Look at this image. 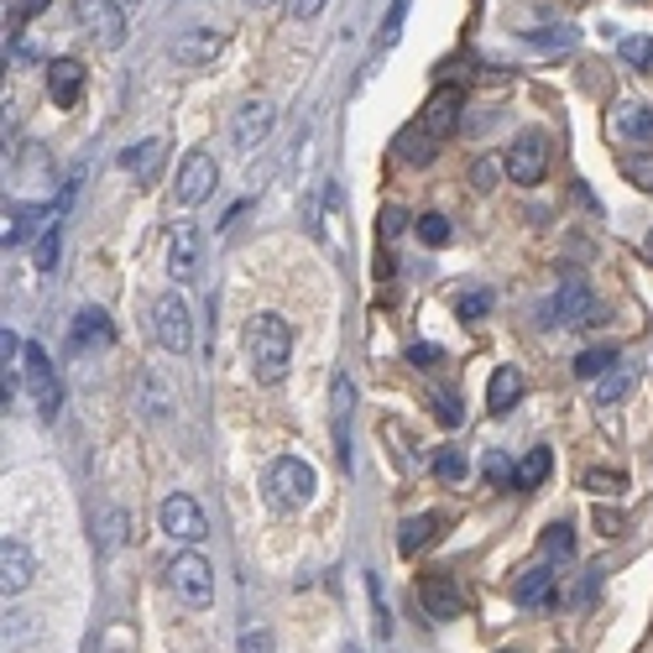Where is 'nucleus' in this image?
Listing matches in <instances>:
<instances>
[{
  "mask_svg": "<svg viewBox=\"0 0 653 653\" xmlns=\"http://www.w3.org/2000/svg\"><path fill=\"white\" fill-rule=\"evenodd\" d=\"M246 356H251L257 382H282V376H288V361H293V330H288L278 314L246 319Z\"/></svg>",
  "mask_w": 653,
  "mask_h": 653,
  "instance_id": "obj_1",
  "label": "nucleus"
},
{
  "mask_svg": "<svg viewBox=\"0 0 653 653\" xmlns=\"http://www.w3.org/2000/svg\"><path fill=\"white\" fill-rule=\"evenodd\" d=\"M168 586H173V596H179L189 612H204V607L215 601V570H210V559L194 555V549L168 565Z\"/></svg>",
  "mask_w": 653,
  "mask_h": 653,
  "instance_id": "obj_2",
  "label": "nucleus"
},
{
  "mask_svg": "<svg viewBox=\"0 0 653 653\" xmlns=\"http://www.w3.org/2000/svg\"><path fill=\"white\" fill-rule=\"evenodd\" d=\"M314 486H319L314 465H303L298 456L272 460V471H267V492H272L278 507H309V502H314Z\"/></svg>",
  "mask_w": 653,
  "mask_h": 653,
  "instance_id": "obj_3",
  "label": "nucleus"
},
{
  "mask_svg": "<svg viewBox=\"0 0 653 653\" xmlns=\"http://www.w3.org/2000/svg\"><path fill=\"white\" fill-rule=\"evenodd\" d=\"M152 335H158V345L173 351V356H183V351L194 345V314H189V303H183L179 293H162L158 303H152Z\"/></svg>",
  "mask_w": 653,
  "mask_h": 653,
  "instance_id": "obj_4",
  "label": "nucleus"
},
{
  "mask_svg": "<svg viewBox=\"0 0 653 653\" xmlns=\"http://www.w3.org/2000/svg\"><path fill=\"white\" fill-rule=\"evenodd\" d=\"M596 319V293L586 278H565L555 288V298L544 303V324H565V330H575V324H591Z\"/></svg>",
  "mask_w": 653,
  "mask_h": 653,
  "instance_id": "obj_5",
  "label": "nucleus"
},
{
  "mask_svg": "<svg viewBox=\"0 0 653 653\" xmlns=\"http://www.w3.org/2000/svg\"><path fill=\"white\" fill-rule=\"evenodd\" d=\"M21 372H26V387H32V397H38V414L42 418H58L63 382H58V372H53V361H47V351H42V345H26Z\"/></svg>",
  "mask_w": 653,
  "mask_h": 653,
  "instance_id": "obj_6",
  "label": "nucleus"
},
{
  "mask_svg": "<svg viewBox=\"0 0 653 653\" xmlns=\"http://www.w3.org/2000/svg\"><path fill=\"white\" fill-rule=\"evenodd\" d=\"M74 17L99 47H120L126 42V17L116 0H74Z\"/></svg>",
  "mask_w": 653,
  "mask_h": 653,
  "instance_id": "obj_7",
  "label": "nucleus"
},
{
  "mask_svg": "<svg viewBox=\"0 0 653 653\" xmlns=\"http://www.w3.org/2000/svg\"><path fill=\"white\" fill-rule=\"evenodd\" d=\"M502 168H507V179L523 183V189H534L544 173H549V141L538 137V131H528V137L513 141V152L502 158Z\"/></svg>",
  "mask_w": 653,
  "mask_h": 653,
  "instance_id": "obj_8",
  "label": "nucleus"
},
{
  "mask_svg": "<svg viewBox=\"0 0 653 653\" xmlns=\"http://www.w3.org/2000/svg\"><path fill=\"white\" fill-rule=\"evenodd\" d=\"M215 183H220V168L210 152H189V158L179 162V204L183 210H199L204 199L215 194Z\"/></svg>",
  "mask_w": 653,
  "mask_h": 653,
  "instance_id": "obj_9",
  "label": "nucleus"
},
{
  "mask_svg": "<svg viewBox=\"0 0 653 653\" xmlns=\"http://www.w3.org/2000/svg\"><path fill=\"white\" fill-rule=\"evenodd\" d=\"M158 523H162V534L179 538V544H199V538L210 534V523H204V513H199V502H194V496H183V492L162 502Z\"/></svg>",
  "mask_w": 653,
  "mask_h": 653,
  "instance_id": "obj_10",
  "label": "nucleus"
},
{
  "mask_svg": "<svg viewBox=\"0 0 653 653\" xmlns=\"http://www.w3.org/2000/svg\"><path fill=\"white\" fill-rule=\"evenodd\" d=\"M220 53H225V32H220V26H189V32H179V42H173V58H179L183 68H204V63H215Z\"/></svg>",
  "mask_w": 653,
  "mask_h": 653,
  "instance_id": "obj_11",
  "label": "nucleus"
},
{
  "mask_svg": "<svg viewBox=\"0 0 653 653\" xmlns=\"http://www.w3.org/2000/svg\"><path fill=\"white\" fill-rule=\"evenodd\" d=\"M278 126V110L267 105V99H246L236 110V126H231V137H236L240 152H251V147H261L267 141V131Z\"/></svg>",
  "mask_w": 653,
  "mask_h": 653,
  "instance_id": "obj_12",
  "label": "nucleus"
},
{
  "mask_svg": "<svg viewBox=\"0 0 653 653\" xmlns=\"http://www.w3.org/2000/svg\"><path fill=\"white\" fill-rule=\"evenodd\" d=\"M460 105H465V89L460 84H439L435 95H429V110H424V131L429 137H450L460 126Z\"/></svg>",
  "mask_w": 653,
  "mask_h": 653,
  "instance_id": "obj_13",
  "label": "nucleus"
},
{
  "mask_svg": "<svg viewBox=\"0 0 653 653\" xmlns=\"http://www.w3.org/2000/svg\"><path fill=\"white\" fill-rule=\"evenodd\" d=\"M32 570H38L32 549H26L21 538H6V544H0V591H6V596H21L26 586H32Z\"/></svg>",
  "mask_w": 653,
  "mask_h": 653,
  "instance_id": "obj_14",
  "label": "nucleus"
},
{
  "mask_svg": "<svg viewBox=\"0 0 653 653\" xmlns=\"http://www.w3.org/2000/svg\"><path fill=\"white\" fill-rule=\"evenodd\" d=\"M418 601H424L429 617H439V622H456V617L465 612V596H460L445 575H424V580H418Z\"/></svg>",
  "mask_w": 653,
  "mask_h": 653,
  "instance_id": "obj_15",
  "label": "nucleus"
},
{
  "mask_svg": "<svg viewBox=\"0 0 653 653\" xmlns=\"http://www.w3.org/2000/svg\"><path fill=\"white\" fill-rule=\"evenodd\" d=\"M162 162H168V147H162V141H137V147L120 152V168H126L141 189H152V183L162 179Z\"/></svg>",
  "mask_w": 653,
  "mask_h": 653,
  "instance_id": "obj_16",
  "label": "nucleus"
},
{
  "mask_svg": "<svg viewBox=\"0 0 653 653\" xmlns=\"http://www.w3.org/2000/svg\"><path fill=\"white\" fill-rule=\"evenodd\" d=\"M47 95H53V105L58 110H74L84 99V63L79 58H58L53 68H47Z\"/></svg>",
  "mask_w": 653,
  "mask_h": 653,
  "instance_id": "obj_17",
  "label": "nucleus"
},
{
  "mask_svg": "<svg viewBox=\"0 0 653 653\" xmlns=\"http://www.w3.org/2000/svg\"><path fill=\"white\" fill-rule=\"evenodd\" d=\"M199 257H204V246H199V231H194V225H179V231H173V251H168V267H173V278H179V282H194V278H199Z\"/></svg>",
  "mask_w": 653,
  "mask_h": 653,
  "instance_id": "obj_18",
  "label": "nucleus"
},
{
  "mask_svg": "<svg viewBox=\"0 0 653 653\" xmlns=\"http://www.w3.org/2000/svg\"><path fill=\"white\" fill-rule=\"evenodd\" d=\"M555 586H559L555 565H534V570L513 586V601H523V607H544V601H555Z\"/></svg>",
  "mask_w": 653,
  "mask_h": 653,
  "instance_id": "obj_19",
  "label": "nucleus"
},
{
  "mask_svg": "<svg viewBox=\"0 0 653 653\" xmlns=\"http://www.w3.org/2000/svg\"><path fill=\"white\" fill-rule=\"evenodd\" d=\"M439 528H445V517H439V513H418V517H408V523H403V534H397V549L414 559L418 549H424V544H435Z\"/></svg>",
  "mask_w": 653,
  "mask_h": 653,
  "instance_id": "obj_20",
  "label": "nucleus"
},
{
  "mask_svg": "<svg viewBox=\"0 0 653 653\" xmlns=\"http://www.w3.org/2000/svg\"><path fill=\"white\" fill-rule=\"evenodd\" d=\"M110 340H116V330H110V314H105V309H84V314L74 319V351L110 345Z\"/></svg>",
  "mask_w": 653,
  "mask_h": 653,
  "instance_id": "obj_21",
  "label": "nucleus"
},
{
  "mask_svg": "<svg viewBox=\"0 0 653 653\" xmlns=\"http://www.w3.org/2000/svg\"><path fill=\"white\" fill-rule=\"evenodd\" d=\"M517 397H523V372H517V366H496L492 382H486V403H492V414H507Z\"/></svg>",
  "mask_w": 653,
  "mask_h": 653,
  "instance_id": "obj_22",
  "label": "nucleus"
},
{
  "mask_svg": "<svg viewBox=\"0 0 653 653\" xmlns=\"http://www.w3.org/2000/svg\"><path fill=\"white\" fill-rule=\"evenodd\" d=\"M628 387H633V366H622V361H617L612 372H601V376H596L591 403H617V397L628 393Z\"/></svg>",
  "mask_w": 653,
  "mask_h": 653,
  "instance_id": "obj_23",
  "label": "nucleus"
},
{
  "mask_svg": "<svg viewBox=\"0 0 653 653\" xmlns=\"http://www.w3.org/2000/svg\"><path fill=\"white\" fill-rule=\"evenodd\" d=\"M617 131L633 141H653V110L649 105H622L617 110Z\"/></svg>",
  "mask_w": 653,
  "mask_h": 653,
  "instance_id": "obj_24",
  "label": "nucleus"
},
{
  "mask_svg": "<svg viewBox=\"0 0 653 653\" xmlns=\"http://www.w3.org/2000/svg\"><path fill=\"white\" fill-rule=\"evenodd\" d=\"M549 465H555V456H549V445H538V450H528V456H523V465H517V486H544V475H549Z\"/></svg>",
  "mask_w": 653,
  "mask_h": 653,
  "instance_id": "obj_25",
  "label": "nucleus"
},
{
  "mask_svg": "<svg viewBox=\"0 0 653 653\" xmlns=\"http://www.w3.org/2000/svg\"><path fill=\"white\" fill-rule=\"evenodd\" d=\"M612 366H617L612 345H596V351H580V356H575V376H586V382H596V376L612 372Z\"/></svg>",
  "mask_w": 653,
  "mask_h": 653,
  "instance_id": "obj_26",
  "label": "nucleus"
},
{
  "mask_svg": "<svg viewBox=\"0 0 653 653\" xmlns=\"http://www.w3.org/2000/svg\"><path fill=\"white\" fill-rule=\"evenodd\" d=\"M58 251H63L58 225H42V231H38V251H32V261H38V272H53V267H58Z\"/></svg>",
  "mask_w": 653,
  "mask_h": 653,
  "instance_id": "obj_27",
  "label": "nucleus"
},
{
  "mask_svg": "<svg viewBox=\"0 0 653 653\" xmlns=\"http://www.w3.org/2000/svg\"><path fill=\"white\" fill-rule=\"evenodd\" d=\"M538 544H544V555L570 559V555H575V534H570V523H549V528H544V538H538Z\"/></svg>",
  "mask_w": 653,
  "mask_h": 653,
  "instance_id": "obj_28",
  "label": "nucleus"
},
{
  "mask_svg": "<svg viewBox=\"0 0 653 653\" xmlns=\"http://www.w3.org/2000/svg\"><path fill=\"white\" fill-rule=\"evenodd\" d=\"M414 231H418V240H424V246H450V220L445 215H418L414 220Z\"/></svg>",
  "mask_w": 653,
  "mask_h": 653,
  "instance_id": "obj_29",
  "label": "nucleus"
},
{
  "mask_svg": "<svg viewBox=\"0 0 653 653\" xmlns=\"http://www.w3.org/2000/svg\"><path fill=\"white\" fill-rule=\"evenodd\" d=\"M580 486H586L591 496H617L622 486H628V475L622 471H586L580 475Z\"/></svg>",
  "mask_w": 653,
  "mask_h": 653,
  "instance_id": "obj_30",
  "label": "nucleus"
},
{
  "mask_svg": "<svg viewBox=\"0 0 653 653\" xmlns=\"http://www.w3.org/2000/svg\"><path fill=\"white\" fill-rule=\"evenodd\" d=\"M32 220H38V210L17 204V210L6 215V246H21V240H32Z\"/></svg>",
  "mask_w": 653,
  "mask_h": 653,
  "instance_id": "obj_31",
  "label": "nucleus"
},
{
  "mask_svg": "<svg viewBox=\"0 0 653 653\" xmlns=\"http://www.w3.org/2000/svg\"><path fill=\"white\" fill-rule=\"evenodd\" d=\"M456 314L465 319V324H471V319H486V314H492V293H486V288H475V293H460V298H456Z\"/></svg>",
  "mask_w": 653,
  "mask_h": 653,
  "instance_id": "obj_32",
  "label": "nucleus"
},
{
  "mask_svg": "<svg viewBox=\"0 0 653 653\" xmlns=\"http://www.w3.org/2000/svg\"><path fill=\"white\" fill-rule=\"evenodd\" d=\"M141 403H147V414H152V418L168 414V387H162V382H158L152 372L141 376Z\"/></svg>",
  "mask_w": 653,
  "mask_h": 653,
  "instance_id": "obj_33",
  "label": "nucleus"
},
{
  "mask_svg": "<svg viewBox=\"0 0 653 653\" xmlns=\"http://www.w3.org/2000/svg\"><path fill=\"white\" fill-rule=\"evenodd\" d=\"M622 63H633V68H653V42L649 38H622Z\"/></svg>",
  "mask_w": 653,
  "mask_h": 653,
  "instance_id": "obj_34",
  "label": "nucleus"
},
{
  "mask_svg": "<svg viewBox=\"0 0 653 653\" xmlns=\"http://www.w3.org/2000/svg\"><path fill=\"white\" fill-rule=\"evenodd\" d=\"M622 173L638 183V189H649L653 194V152H638V158H622Z\"/></svg>",
  "mask_w": 653,
  "mask_h": 653,
  "instance_id": "obj_35",
  "label": "nucleus"
},
{
  "mask_svg": "<svg viewBox=\"0 0 653 653\" xmlns=\"http://www.w3.org/2000/svg\"><path fill=\"white\" fill-rule=\"evenodd\" d=\"M418 131H424V120H418V126H408V131L397 137V152H403V158H408V162H429V158H435V152H429V147L418 141Z\"/></svg>",
  "mask_w": 653,
  "mask_h": 653,
  "instance_id": "obj_36",
  "label": "nucleus"
},
{
  "mask_svg": "<svg viewBox=\"0 0 653 653\" xmlns=\"http://www.w3.org/2000/svg\"><path fill=\"white\" fill-rule=\"evenodd\" d=\"M435 475H439V481H465V456H460V450H439V456H435Z\"/></svg>",
  "mask_w": 653,
  "mask_h": 653,
  "instance_id": "obj_37",
  "label": "nucleus"
},
{
  "mask_svg": "<svg viewBox=\"0 0 653 653\" xmlns=\"http://www.w3.org/2000/svg\"><path fill=\"white\" fill-rule=\"evenodd\" d=\"M486 481H492V486H513V481H517L513 460L502 456V450H492V456H486Z\"/></svg>",
  "mask_w": 653,
  "mask_h": 653,
  "instance_id": "obj_38",
  "label": "nucleus"
},
{
  "mask_svg": "<svg viewBox=\"0 0 653 653\" xmlns=\"http://www.w3.org/2000/svg\"><path fill=\"white\" fill-rule=\"evenodd\" d=\"M435 418L445 424V429H456L460 418H465V408H460V397H456V393H439V397H435Z\"/></svg>",
  "mask_w": 653,
  "mask_h": 653,
  "instance_id": "obj_39",
  "label": "nucleus"
},
{
  "mask_svg": "<svg viewBox=\"0 0 653 653\" xmlns=\"http://www.w3.org/2000/svg\"><path fill=\"white\" fill-rule=\"evenodd\" d=\"M403 17H408V0H393V11H387V26H382V38H376V53L397 42V26H403Z\"/></svg>",
  "mask_w": 653,
  "mask_h": 653,
  "instance_id": "obj_40",
  "label": "nucleus"
},
{
  "mask_svg": "<svg viewBox=\"0 0 653 653\" xmlns=\"http://www.w3.org/2000/svg\"><path fill=\"white\" fill-rule=\"evenodd\" d=\"M502 173H507V168H496L492 158H481V162H475V189H492Z\"/></svg>",
  "mask_w": 653,
  "mask_h": 653,
  "instance_id": "obj_41",
  "label": "nucleus"
},
{
  "mask_svg": "<svg viewBox=\"0 0 653 653\" xmlns=\"http://www.w3.org/2000/svg\"><path fill=\"white\" fill-rule=\"evenodd\" d=\"M403 225H408V215H403V210H382V220H376V231H382L387 240H393Z\"/></svg>",
  "mask_w": 653,
  "mask_h": 653,
  "instance_id": "obj_42",
  "label": "nucleus"
},
{
  "mask_svg": "<svg viewBox=\"0 0 653 653\" xmlns=\"http://www.w3.org/2000/svg\"><path fill=\"white\" fill-rule=\"evenodd\" d=\"M324 11V0H288V17L293 21H314Z\"/></svg>",
  "mask_w": 653,
  "mask_h": 653,
  "instance_id": "obj_43",
  "label": "nucleus"
},
{
  "mask_svg": "<svg viewBox=\"0 0 653 653\" xmlns=\"http://www.w3.org/2000/svg\"><path fill=\"white\" fill-rule=\"evenodd\" d=\"M408 361H414V366H439V361H445V351H439V345H414V351H408Z\"/></svg>",
  "mask_w": 653,
  "mask_h": 653,
  "instance_id": "obj_44",
  "label": "nucleus"
},
{
  "mask_svg": "<svg viewBox=\"0 0 653 653\" xmlns=\"http://www.w3.org/2000/svg\"><path fill=\"white\" fill-rule=\"evenodd\" d=\"M351 397H356V393H351V382H345V376H335V424L351 414Z\"/></svg>",
  "mask_w": 653,
  "mask_h": 653,
  "instance_id": "obj_45",
  "label": "nucleus"
},
{
  "mask_svg": "<svg viewBox=\"0 0 653 653\" xmlns=\"http://www.w3.org/2000/svg\"><path fill=\"white\" fill-rule=\"evenodd\" d=\"M596 591H601V570H591L586 580H580V586H575V607H586Z\"/></svg>",
  "mask_w": 653,
  "mask_h": 653,
  "instance_id": "obj_46",
  "label": "nucleus"
},
{
  "mask_svg": "<svg viewBox=\"0 0 653 653\" xmlns=\"http://www.w3.org/2000/svg\"><path fill=\"white\" fill-rule=\"evenodd\" d=\"M596 528H601V534H622V528H628V523H622V513H596Z\"/></svg>",
  "mask_w": 653,
  "mask_h": 653,
  "instance_id": "obj_47",
  "label": "nucleus"
},
{
  "mask_svg": "<svg viewBox=\"0 0 653 653\" xmlns=\"http://www.w3.org/2000/svg\"><path fill=\"white\" fill-rule=\"evenodd\" d=\"M42 6H47V0H21V11H17V17H21V21H26V17H38Z\"/></svg>",
  "mask_w": 653,
  "mask_h": 653,
  "instance_id": "obj_48",
  "label": "nucleus"
},
{
  "mask_svg": "<svg viewBox=\"0 0 653 653\" xmlns=\"http://www.w3.org/2000/svg\"><path fill=\"white\" fill-rule=\"evenodd\" d=\"M251 6H272V0H251Z\"/></svg>",
  "mask_w": 653,
  "mask_h": 653,
  "instance_id": "obj_49",
  "label": "nucleus"
},
{
  "mask_svg": "<svg viewBox=\"0 0 653 653\" xmlns=\"http://www.w3.org/2000/svg\"><path fill=\"white\" fill-rule=\"evenodd\" d=\"M502 653H517V649H502Z\"/></svg>",
  "mask_w": 653,
  "mask_h": 653,
  "instance_id": "obj_50",
  "label": "nucleus"
},
{
  "mask_svg": "<svg viewBox=\"0 0 653 653\" xmlns=\"http://www.w3.org/2000/svg\"><path fill=\"white\" fill-rule=\"evenodd\" d=\"M345 653H356V649H345Z\"/></svg>",
  "mask_w": 653,
  "mask_h": 653,
  "instance_id": "obj_51",
  "label": "nucleus"
}]
</instances>
